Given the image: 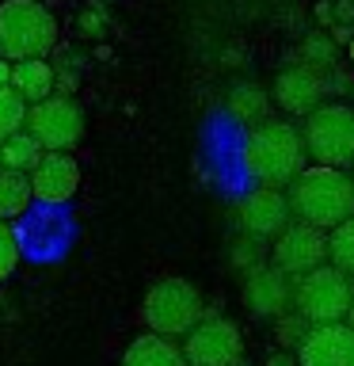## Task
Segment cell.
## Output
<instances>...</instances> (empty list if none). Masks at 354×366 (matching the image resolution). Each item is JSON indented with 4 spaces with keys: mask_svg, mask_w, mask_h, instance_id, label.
<instances>
[{
    "mask_svg": "<svg viewBox=\"0 0 354 366\" xmlns=\"http://www.w3.org/2000/svg\"><path fill=\"white\" fill-rule=\"evenodd\" d=\"M290 206L297 222H308L316 229H335L354 214V179L343 168L331 164H313L293 179L290 187Z\"/></svg>",
    "mask_w": 354,
    "mask_h": 366,
    "instance_id": "cell-2",
    "label": "cell"
},
{
    "mask_svg": "<svg viewBox=\"0 0 354 366\" xmlns=\"http://www.w3.org/2000/svg\"><path fill=\"white\" fill-rule=\"evenodd\" d=\"M187 366H191V362H187Z\"/></svg>",
    "mask_w": 354,
    "mask_h": 366,
    "instance_id": "cell-33",
    "label": "cell"
},
{
    "mask_svg": "<svg viewBox=\"0 0 354 366\" xmlns=\"http://www.w3.org/2000/svg\"><path fill=\"white\" fill-rule=\"evenodd\" d=\"M293 286L297 282L282 267H274V263H251L244 271L240 294H244V305H248L251 317L278 320L282 313H290V305H293Z\"/></svg>",
    "mask_w": 354,
    "mask_h": 366,
    "instance_id": "cell-10",
    "label": "cell"
},
{
    "mask_svg": "<svg viewBox=\"0 0 354 366\" xmlns=\"http://www.w3.org/2000/svg\"><path fill=\"white\" fill-rule=\"evenodd\" d=\"M57 46V19L42 0H4L0 4V57H46Z\"/></svg>",
    "mask_w": 354,
    "mask_h": 366,
    "instance_id": "cell-3",
    "label": "cell"
},
{
    "mask_svg": "<svg viewBox=\"0 0 354 366\" xmlns=\"http://www.w3.org/2000/svg\"><path fill=\"white\" fill-rule=\"evenodd\" d=\"M122 366H187V355H183L179 343H171V336L145 332L126 347Z\"/></svg>",
    "mask_w": 354,
    "mask_h": 366,
    "instance_id": "cell-16",
    "label": "cell"
},
{
    "mask_svg": "<svg viewBox=\"0 0 354 366\" xmlns=\"http://www.w3.org/2000/svg\"><path fill=\"white\" fill-rule=\"evenodd\" d=\"M183 355H187L191 366H240L244 362V336H240V328L233 320L202 317L187 332Z\"/></svg>",
    "mask_w": 354,
    "mask_h": 366,
    "instance_id": "cell-8",
    "label": "cell"
},
{
    "mask_svg": "<svg viewBox=\"0 0 354 366\" xmlns=\"http://www.w3.org/2000/svg\"><path fill=\"white\" fill-rule=\"evenodd\" d=\"M290 214H293L290 199H285L278 187H267V183H263L259 191L244 194V199H240V210H236L240 229H244L251 240H274L285 225H290Z\"/></svg>",
    "mask_w": 354,
    "mask_h": 366,
    "instance_id": "cell-12",
    "label": "cell"
},
{
    "mask_svg": "<svg viewBox=\"0 0 354 366\" xmlns=\"http://www.w3.org/2000/svg\"><path fill=\"white\" fill-rule=\"evenodd\" d=\"M0 168H4V164H0Z\"/></svg>",
    "mask_w": 354,
    "mask_h": 366,
    "instance_id": "cell-32",
    "label": "cell"
},
{
    "mask_svg": "<svg viewBox=\"0 0 354 366\" xmlns=\"http://www.w3.org/2000/svg\"><path fill=\"white\" fill-rule=\"evenodd\" d=\"M328 259L331 267H339L343 274L354 279V214L328 233Z\"/></svg>",
    "mask_w": 354,
    "mask_h": 366,
    "instance_id": "cell-21",
    "label": "cell"
},
{
    "mask_svg": "<svg viewBox=\"0 0 354 366\" xmlns=\"http://www.w3.org/2000/svg\"><path fill=\"white\" fill-rule=\"evenodd\" d=\"M141 317L148 332L160 336H187V332L202 320V294L198 286L187 279H160L148 286L145 302H141Z\"/></svg>",
    "mask_w": 354,
    "mask_h": 366,
    "instance_id": "cell-6",
    "label": "cell"
},
{
    "mask_svg": "<svg viewBox=\"0 0 354 366\" xmlns=\"http://www.w3.org/2000/svg\"><path fill=\"white\" fill-rule=\"evenodd\" d=\"M16 237H19V248L31 259H57L69 248V240H73V217L61 206H50V202H39V210L27 206Z\"/></svg>",
    "mask_w": 354,
    "mask_h": 366,
    "instance_id": "cell-9",
    "label": "cell"
},
{
    "mask_svg": "<svg viewBox=\"0 0 354 366\" xmlns=\"http://www.w3.org/2000/svg\"><path fill=\"white\" fill-rule=\"evenodd\" d=\"M31 187L39 202L65 206L80 187V168L69 153H42V160L31 168Z\"/></svg>",
    "mask_w": 354,
    "mask_h": 366,
    "instance_id": "cell-15",
    "label": "cell"
},
{
    "mask_svg": "<svg viewBox=\"0 0 354 366\" xmlns=\"http://www.w3.org/2000/svg\"><path fill=\"white\" fill-rule=\"evenodd\" d=\"M57 73L46 57H23V61H11V88L19 92L27 103H39L54 92Z\"/></svg>",
    "mask_w": 354,
    "mask_h": 366,
    "instance_id": "cell-17",
    "label": "cell"
},
{
    "mask_svg": "<svg viewBox=\"0 0 354 366\" xmlns=\"http://www.w3.org/2000/svg\"><path fill=\"white\" fill-rule=\"evenodd\" d=\"M0 84H11V61L0 57Z\"/></svg>",
    "mask_w": 354,
    "mask_h": 366,
    "instance_id": "cell-29",
    "label": "cell"
},
{
    "mask_svg": "<svg viewBox=\"0 0 354 366\" xmlns=\"http://www.w3.org/2000/svg\"><path fill=\"white\" fill-rule=\"evenodd\" d=\"M19 256H23V248H19V237H16V229H11L8 222H0V282H4L8 274L16 271Z\"/></svg>",
    "mask_w": 354,
    "mask_h": 366,
    "instance_id": "cell-24",
    "label": "cell"
},
{
    "mask_svg": "<svg viewBox=\"0 0 354 366\" xmlns=\"http://www.w3.org/2000/svg\"><path fill=\"white\" fill-rule=\"evenodd\" d=\"M331 8H335V23H354V0H339Z\"/></svg>",
    "mask_w": 354,
    "mask_h": 366,
    "instance_id": "cell-28",
    "label": "cell"
},
{
    "mask_svg": "<svg viewBox=\"0 0 354 366\" xmlns=\"http://www.w3.org/2000/svg\"><path fill=\"white\" fill-rule=\"evenodd\" d=\"M350 61H354V39H350Z\"/></svg>",
    "mask_w": 354,
    "mask_h": 366,
    "instance_id": "cell-31",
    "label": "cell"
},
{
    "mask_svg": "<svg viewBox=\"0 0 354 366\" xmlns=\"http://www.w3.org/2000/svg\"><path fill=\"white\" fill-rule=\"evenodd\" d=\"M267 366H297V355H293L290 347H282V351L267 355Z\"/></svg>",
    "mask_w": 354,
    "mask_h": 366,
    "instance_id": "cell-27",
    "label": "cell"
},
{
    "mask_svg": "<svg viewBox=\"0 0 354 366\" xmlns=\"http://www.w3.org/2000/svg\"><path fill=\"white\" fill-rule=\"evenodd\" d=\"M305 137L297 126L282 122V119H263L251 126L248 142H244V164L259 183L267 187H285L305 172Z\"/></svg>",
    "mask_w": 354,
    "mask_h": 366,
    "instance_id": "cell-1",
    "label": "cell"
},
{
    "mask_svg": "<svg viewBox=\"0 0 354 366\" xmlns=\"http://www.w3.org/2000/svg\"><path fill=\"white\" fill-rule=\"evenodd\" d=\"M274 99L285 114H313L324 99V76L316 73L313 65L297 61V65H285L278 80H274Z\"/></svg>",
    "mask_w": 354,
    "mask_h": 366,
    "instance_id": "cell-14",
    "label": "cell"
},
{
    "mask_svg": "<svg viewBox=\"0 0 354 366\" xmlns=\"http://www.w3.org/2000/svg\"><path fill=\"white\" fill-rule=\"evenodd\" d=\"M228 111H233V119L256 126L267 119V92H263V84H251V80H244V84H233V92H228Z\"/></svg>",
    "mask_w": 354,
    "mask_h": 366,
    "instance_id": "cell-20",
    "label": "cell"
},
{
    "mask_svg": "<svg viewBox=\"0 0 354 366\" xmlns=\"http://www.w3.org/2000/svg\"><path fill=\"white\" fill-rule=\"evenodd\" d=\"M31 199H34V187H31L27 172L0 168V222H8V217H23V210L31 206Z\"/></svg>",
    "mask_w": 354,
    "mask_h": 366,
    "instance_id": "cell-18",
    "label": "cell"
},
{
    "mask_svg": "<svg viewBox=\"0 0 354 366\" xmlns=\"http://www.w3.org/2000/svg\"><path fill=\"white\" fill-rule=\"evenodd\" d=\"M301 137L316 164L350 168L354 164V107H347V103H320L313 114H305Z\"/></svg>",
    "mask_w": 354,
    "mask_h": 366,
    "instance_id": "cell-5",
    "label": "cell"
},
{
    "mask_svg": "<svg viewBox=\"0 0 354 366\" xmlns=\"http://www.w3.org/2000/svg\"><path fill=\"white\" fill-rule=\"evenodd\" d=\"M354 302V279L343 274L339 267L320 263L308 274H301L293 286V309L308 325H335L347 320V309Z\"/></svg>",
    "mask_w": 354,
    "mask_h": 366,
    "instance_id": "cell-4",
    "label": "cell"
},
{
    "mask_svg": "<svg viewBox=\"0 0 354 366\" xmlns=\"http://www.w3.org/2000/svg\"><path fill=\"white\" fill-rule=\"evenodd\" d=\"M80 31L91 34V39H99L103 34V16L99 11H84V16H80Z\"/></svg>",
    "mask_w": 354,
    "mask_h": 366,
    "instance_id": "cell-26",
    "label": "cell"
},
{
    "mask_svg": "<svg viewBox=\"0 0 354 366\" xmlns=\"http://www.w3.org/2000/svg\"><path fill=\"white\" fill-rule=\"evenodd\" d=\"M297 366H354V328L347 320L313 325L297 347Z\"/></svg>",
    "mask_w": 354,
    "mask_h": 366,
    "instance_id": "cell-13",
    "label": "cell"
},
{
    "mask_svg": "<svg viewBox=\"0 0 354 366\" xmlns=\"http://www.w3.org/2000/svg\"><path fill=\"white\" fill-rule=\"evenodd\" d=\"M308 328H313V325H308L297 309H293V313H282L278 320H274V336H278L282 347H301V340L308 336Z\"/></svg>",
    "mask_w": 354,
    "mask_h": 366,
    "instance_id": "cell-23",
    "label": "cell"
},
{
    "mask_svg": "<svg viewBox=\"0 0 354 366\" xmlns=\"http://www.w3.org/2000/svg\"><path fill=\"white\" fill-rule=\"evenodd\" d=\"M42 153L46 149L39 145V137H34L31 130H16V134H8L4 142H0V164L16 168V172H31L42 160Z\"/></svg>",
    "mask_w": 354,
    "mask_h": 366,
    "instance_id": "cell-19",
    "label": "cell"
},
{
    "mask_svg": "<svg viewBox=\"0 0 354 366\" xmlns=\"http://www.w3.org/2000/svg\"><path fill=\"white\" fill-rule=\"evenodd\" d=\"M27 130L39 137L46 153H73L84 137V107L73 96H46L31 103L27 111Z\"/></svg>",
    "mask_w": 354,
    "mask_h": 366,
    "instance_id": "cell-7",
    "label": "cell"
},
{
    "mask_svg": "<svg viewBox=\"0 0 354 366\" xmlns=\"http://www.w3.org/2000/svg\"><path fill=\"white\" fill-rule=\"evenodd\" d=\"M27 126V99L11 84H0V142Z\"/></svg>",
    "mask_w": 354,
    "mask_h": 366,
    "instance_id": "cell-22",
    "label": "cell"
},
{
    "mask_svg": "<svg viewBox=\"0 0 354 366\" xmlns=\"http://www.w3.org/2000/svg\"><path fill=\"white\" fill-rule=\"evenodd\" d=\"M347 325L354 328V302H350V309H347Z\"/></svg>",
    "mask_w": 354,
    "mask_h": 366,
    "instance_id": "cell-30",
    "label": "cell"
},
{
    "mask_svg": "<svg viewBox=\"0 0 354 366\" xmlns=\"http://www.w3.org/2000/svg\"><path fill=\"white\" fill-rule=\"evenodd\" d=\"M270 259L274 267H282L290 279H301L313 267L328 259V237L324 229L308 225V222H293L285 225L278 237H274V248H270Z\"/></svg>",
    "mask_w": 354,
    "mask_h": 366,
    "instance_id": "cell-11",
    "label": "cell"
},
{
    "mask_svg": "<svg viewBox=\"0 0 354 366\" xmlns=\"http://www.w3.org/2000/svg\"><path fill=\"white\" fill-rule=\"evenodd\" d=\"M335 39H328V34H313V39L305 42V65L313 69H331L335 65Z\"/></svg>",
    "mask_w": 354,
    "mask_h": 366,
    "instance_id": "cell-25",
    "label": "cell"
}]
</instances>
